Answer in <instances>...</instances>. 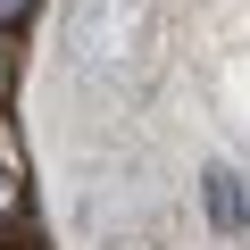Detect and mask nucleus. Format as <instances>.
<instances>
[{
    "label": "nucleus",
    "mask_w": 250,
    "mask_h": 250,
    "mask_svg": "<svg viewBox=\"0 0 250 250\" xmlns=\"http://www.w3.org/2000/svg\"><path fill=\"white\" fill-rule=\"evenodd\" d=\"M208 217H217V225H233V217H242V192H233V175H225V167L208 175Z\"/></svg>",
    "instance_id": "1"
},
{
    "label": "nucleus",
    "mask_w": 250,
    "mask_h": 250,
    "mask_svg": "<svg viewBox=\"0 0 250 250\" xmlns=\"http://www.w3.org/2000/svg\"><path fill=\"white\" fill-rule=\"evenodd\" d=\"M34 9H42V0H0V34H9V25H25Z\"/></svg>",
    "instance_id": "2"
},
{
    "label": "nucleus",
    "mask_w": 250,
    "mask_h": 250,
    "mask_svg": "<svg viewBox=\"0 0 250 250\" xmlns=\"http://www.w3.org/2000/svg\"><path fill=\"white\" fill-rule=\"evenodd\" d=\"M17 200V175H9V159H0V208H9Z\"/></svg>",
    "instance_id": "3"
},
{
    "label": "nucleus",
    "mask_w": 250,
    "mask_h": 250,
    "mask_svg": "<svg viewBox=\"0 0 250 250\" xmlns=\"http://www.w3.org/2000/svg\"><path fill=\"white\" fill-rule=\"evenodd\" d=\"M0 100H9V50H0Z\"/></svg>",
    "instance_id": "4"
}]
</instances>
